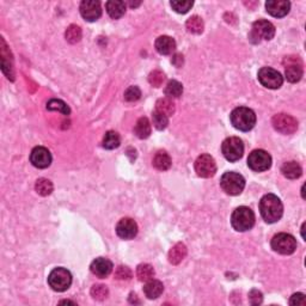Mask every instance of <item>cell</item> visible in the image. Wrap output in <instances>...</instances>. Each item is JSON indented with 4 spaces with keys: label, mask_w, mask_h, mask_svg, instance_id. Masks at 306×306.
<instances>
[{
    "label": "cell",
    "mask_w": 306,
    "mask_h": 306,
    "mask_svg": "<svg viewBox=\"0 0 306 306\" xmlns=\"http://www.w3.org/2000/svg\"><path fill=\"white\" fill-rule=\"evenodd\" d=\"M261 216L268 224L279 222L284 214V206L281 200L274 194H267L260 201Z\"/></svg>",
    "instance_id": "6da1fadb"
},
{
    "label": "cell",
    "mask_w": 306,
    "mask_h": 306,
    "mask_svg": "<svg viewBox=\"0 0 306 306\" xmlns=\"http://www.w3.org/2000/svg\"><path fill=\"white\" fill-rule=\"evenodd\" d=\"M232 126L238 131L249 132L255 127L256 125V115L251 109L246 107L236 108L230 115Z\"/></svg>",
    "instance_id": "7a4b0ae2"
},
{
    "label": "cell",
    "mask_w": 306,
    "mask_h": 306,
    "mask_svg": "<svg viewBox=\"0 0 306 306\" xmlns=\"http://www.w3.org/2000/svg\"><path fill=\"white\" fill-rule=\"evenodd\" d=\"M231 224L238 232H245L252 229L255 225V214L249 207L242 206L234 210L231 217Z\"/></svg>",
    "instance_id": "3957f363"
},
{
    "label": "cell",
    "mask_w": 306,
    "mask_h": 306,
    "mask_svg": "<svg viewBox=\"0 0 306 306\" xmlns=\"http://www.w3.org/2000/svg\"><path fill=\"white\" fill-rule=\"evenodd\" d=\"M220 185H222L223 190L229 195H239L245 188V179L237 172H225L220 179Z\"/></svg>",
    "instance_id": "277c9868"
},
{
    "label": "cell",
    "mask_w": 306,
    "mask_h": 306,
    "mask_svg": "<svg viewBox=\"0 0 306 306\" xmlns=\"http://www.w3.org/2000/svg\"><path fill=\"white\" fill-rule=\"evenodd\" d=\"M48 284L52 290L57 291V292H65L66 290H69L71 284H72V275L65 268H55L48 276Z\"/></svg>",
    "instance_id": "5b68a950"
},
{
    "label": "cell",
    "mask_w": 306,
    "mask_h": 306,
    "mask_svg": "<svg viewBox=\"0 0 306 306\" xmlns=\"http://www.w3.org/2000/svg\"><path fill=\"white\" fill-rule=\"evenodd\" d=\"M275 36V26L266 19H258L252 24L251 32H250V40L254 43H258L261 41H269Z\"/></svg>",
    "instance_id": "8992f818"
},
{
    "label": "cell",
    "mask_w": 306,
    "mask_h": 306,
    "mask_svg": "<svg viewBox=\"0 0 306 306\" xmlns=\"http://www.w3.org/2000/svg\"><path fill=\"white\" fill-rule=\"evenodd\" d=\"M272 249L281 255H291L297 249V239L290 233H278L272 239Z\"/></svg>",
    "instance_id": "52a82bcc"
},
{
    "label": "cell",
    "mask_w": 306,
    "mask_h": 306,
    "mask_svg": "<svg viewBox=\"0 0 306 306\" xmlns=\"http://www.w3.org/2000/svg\"><path fill=\"white\" fill-rule=\"evenodd\" d=\"M222 151L224 157L229 161H237L243 157L244 144L243 141L237 137L228 138L223 143Z\"/></svg>",
    "instance_id": "ba28073f"
},
{
    "label": "cell",
    "mask_w": 306,
    "mask_h": 306,
    "mask_svg": "<svg viewBox=\"0 0 306 306\" xmlns=\"http://www.w3.org/2000/svg\"><path fill=\"white\" fill-rule=\"evenodd\" d=\"M258 80L264 87L272 90L279 89L284 84V78H282L281 73L274 69H270V67H262L258 71Z\"/></svg>",
    "instance_id": "9c48e42d"
},
{
    "label": "cell",
    "mask_w": 306,
    "mask_h": 306,
    "mask_svg": "<svg viewBox=\"0 0 306 306\" xmlns=\"http://www.w3.org/2000/svg\"><path fill=\"white\" fill-rule=\"evenodd\" d=\"M248 165L256 172L267 171L272 166V157L264 150H255L249 154Z\"/></svg>",
    "instance_id": "30bf717a"
},
{
    "label": "cell",
    "mask_w": 306,
    "mask_h": 306,
    "mask_svg": "<svg viewBox=\"0 0 306 306\" xmlns=\"http://www.w3.org/2000/svg\"><path fill=\"white\" fill-rule=\"evenodd\" d=\"M273 127L281 134H293L298 129V121L287 114H278L272 120Z\"/></svg>",
    "instance_id": "8fae6325"
},
{
    "label": "cell",
    "mask_w": 306,
    "mask_h": 306,
    "mask_svg": "<svg viewBox=\"0 0 306 306\" xmlns=\"http://www.w3.org/2000/svg\"><path fill=\"white\" fill-rule=\"evenodd\" d=\"M195 171L202 178H211L216 175L217 164L210 154H201L195 161Z\"/></svg>",
    "instance_id": "7c38bea8"
},
{
    "label": "cell",
    "mask_w": 306,
    "mask_h": 306,
    "mask_svg": "<svg viewBox=\"0 0 306 306\" xmlns=\"http://www.w3.org/2000/svg\"><path fill=\"white\" fill-rule=\"evenodd\" d=\"M285 76L290 83H298L303 76V64L298 57H287L284 61Z\"/></svg>",
    "instance_id": "4fadbf2b"
},
{
    "label": "cell",
    "mask_w": 306,
    "mask_h": 306,
    "mask_svg": "<svg viewBox=\"0 0 306 306\" xmlns=\"http://www.w3.org/2000/svg\"><path fill=\"white\" fill-rule=\"evenodd\" d=\"M30 161L37 169H46L52 164V154L46 147L37 146L31 151Z\"/></svg>",
    "instance_id": "5bb4252c"
},
{
    "label": "cell",
    "mask_w": 306,
    "mask_h": 306,
    "mask_svg": "<svg viewBox=\"0 0 306 306\" xmlns=\"http://www.w3.org/2000/svg\"><path fill=\"white\" fill-rule=\"evenodd\" d=\"M80 13L87 22H95L102 16L101 2L96 0H84L80 4Z\"/></svg>",
    "instance_id": "9a60e30c"
},
{
    "label": "cell",
    "mask_w": 306,
    "mask_h": 306,
    "mask_svg": "<svg viewBox=\"0 0 306 306\" xmlns=\"http://www.w3.org/2000/svg\"><path fill=\"white\" fill-rule=\"evenodd\" d=\"M117 236L122 239H133L138 233V225L131 218H123L116 225Z\"/></svg>",
    "instance_id": "2e32d148"
},
{
    "label": "cell",
    "mask_w": 306,
    "mask_h": 306,
    "mask_svg": "<svg viewBox=\"0 0 306 306\" xmlns=\"http://www.w3.org/2000/svg\"><path fill=\"white\" fill-rule=\"evenodd\" d=\"M113 263L111 261H109L108 258L104 257H98L96 258L95 261L91 263L90 269L92 272L93 275H96L97 278L105 279L107 276H109L113 272Z\"/></svg>",
    "instance_id": "e0dca14e"
},
{
    "label": "cell",
    "mask_w": 306,
    "mask_h": 306,
    "mask_svg": "<svg viewBox=\"0 0 306 306\" xmlns=\"http://www.w3.org/2000/svg\"><path fill=\"white\" fill-rule=\"evenodd\" d=\"M266 8L267 12L272 14L273 17L281 18L290 12L291 2L285 1V0H269L266 2Z\"/></svg>",
    "instance_id": "ac0fdd59"
},
{
    "label": "cell",
    "mask_w": 306,
    "mask_h": 306,
    "mask_svg": "<svg viewBox=\"0 0 306 306\" xmlns=\"http://www.w3.org/2000/svg\"><path fill=\"white\" fill-rule=\"evenodd\" d=\"M155 49L161 55H170L175 52L176 42L170 36H160L155 40Z\"/></svg>",
    "instance_id": "d6986e66"
},
{
    "label": "cell",
    "mask_w": 306,
    "mask_h": 306,
    "mask_svg": "<svg viewBox=\"0 0 306 306\" xmlns=\"http://www.w3.org/2000/svg\"><path fill=\"white\" fill-rule=\"evenodd\" d=\"M105 8L109 16L113 19H119L126 12V4L121 0H110L105 4Z\"/></svg>",
    "instance_id": "ffe728a7"
},
{
    "label": "cell",
    "mask_w": 306,
    "mask_h": 306,
    "mask_svg": "<svg viewBox=\"0 0 306 306\" xmlns=\"http://www.w3.org/2000/svg\"><path fill=\"white\" fill-rule=\"evenodd\" d=\"M163 291V284L159 280H154V279L147 281L145 286H144V293L149 299H157L158 297L161 296Z\"/></svg>",
    "instance_id": "44dd1931"
},
{
    "label": "cell",
    "mask_w": 306,
    "mask_h": 306,
    "mask_svg": "<svg viewBox=\"0 0 306 306\" xmlns=\"http://www.w3.org/2000/svg\"><path fill=\"white\" fill-rule=\"evenodd\" d=\"M187 252V246H185L183 243L175 244L169 251V262L171 264H175V266L176 264H179L185 258Z\"/></svg>",
    "instance_id": "7402d4cb"
},
{
    "label": "cell",
    "mask_w": 306,
    "mask_h": 306,
    "mask_svg": "<svg viewBox=\"0 0 306 306\" xmlns=\"http://www.w3.org/2000/svg\"><path fill=\"white\" fill-rule=\"evenodd\" d=\"M152 164L159 171H166L171 166V158L165 151H158L153 157Z\"/></svg>",
    "instance_id": "603a6c76"
},
{
    "label": "cell",
    "mask_w": 306,
    "mask_h": 306,
    "mask_svg": "<svg viewBox=\"0 0 306 306\" xmlns=\"http://www.w3.org/2000/svg\"><path fill=\"white\" fill-rule=\"evenodd\" d=\"M281 172L286 178L297 179L302 176L303 170L302 166H300L297 161H287V163H285L284 165H282Z\"/></svg>",
    "instance_id": "cb8c5ba5"
},
{
    "label": "cell",
    "mask_w": 306,
    "mask_h": 306,
    "mask_svg": "<svg viewBox=\"0 0 306 306\" xmlns=\"http://www.w3.org/2000/svg\"><path fill=\"white\" fill-rule=\"evenodd\" d=\"M134 133L139 139H147L151 134V123L147 117H141L138 120L137 125L134 127Z\"/></svg>",
    "instance_id": "d4e9b609"
},
{
    "label": "cell",
    "mask_w": 306,
    "mask_h": 306,
    "mask_svg": "<svg viewBox=\"0 0 306 306\" xmlns=\"http://www.w3.org/2000/svg\"><path fill=\"white\" fill-rule=\"evenodd\" d=\"M155 110L169 117L175 114V103L172 102L171 98H167V97L160 98L155 103Z\"/></svg>",
    "instance_id": "484cf974"
},
{
    "label": "cell",
    "mask_w": 306,
    "mask_h": 306,
    "mask_svg": "<svg viewBox=\"0 0 306 306\" xmlns=\"http://www.w3.org/2000/svg\"><path fill=\"white\" fill-rule=\"evenodd\" d=\"M154 269H153V267L149 263L139 264L137 268V276L141 282H147L152 280V279L154 278Z\"/></svg>",
    "instance_id": "4316f807"
},
{
    "label": "cell",
    "mask_w": 306,
    "mask_h": 306,
    "mask_svg": "<svg viewBox=\"0 0 306 306\" xmlns=\"http://www.w3.org/2000/svg\"><path fill=\"white\" fill-rule=\"evenodd\" d=\"M121 144V138L114 131H109L103 138V147L107 150H115Z\"/></svg>",
    "instance_id": "83f0119b"
},
{
    "label": "cell",
    "mask_w": 306,
    "mask_h": 306,
    "mask_svg": "<svg viewBox=\"0 0 306 306\" xmlns=\"http://www.w3.org/2000/svg\"><path fill=\"white\" fill-rule=\"evenodd\" d=\"M185 26H187V30L191 32V34H201V32L204 31L205 24L201 17L193 16L187 20Z\"/></svg>",
    "instance_id": "f1b7e54d"
},
{
    "label": "cell",
    "mask_w": 306,
    "mask_h": 306,
    "mask_svg": "<svg viewBox=\"0 0 306 306\" xmlns=\"http://www.w3.org/2000/svg\"><path fill=\"white\" fill-rule=\"evenodd\" d=\"M183 93V85L177 80L169 81L165 87V95L167 98H178Z\"/></svg>",
    "instance_id": "f546056e"
},
{
    "label": "cell",
    "mask_w": 306,
    "mask_h": 306,
    "mask_svg": "<svg viewBox=\"0 0 306 306\" xmlns=\"http://www.w3.org/2000/svg\"><path fill=\"white\" fill-rule=\"evenodd\" d=\"M35 190H36L37 194H40V195L48 196L51 195L53 191V183L47 178H40L37 179L36 184H35Z\"/></svg>",
    "instance_id": "4dcf8cb0"
},
{
    "label": "cell",
    "mask_w": 306,
    "mask_h": 306,
    "mask_svg": "<svg viewBox=\"0 0 306 306\" xmlns=\"http://www.w3.org/2000/svg\"><path fill=\"white\" fill-rule=\"evenodd\" d=\"M47 109L52 111H59V113L64 115H70L71 113L69 105L64 101H61V99H51V101L47 103Z\"/></svg>",
    "instance_id": "1f68e13d"
},
{
    "label": "cell",
    "mask_w": 306,
    "mask_h": 306,
    "mask_svg": "<svg viewBox=\"0 0 306 306\" xmlns=\"http://www.w3.org/2000/svg\"><path fill=\"white\" fill-rule=\"evenodd\" d=\"M152 122L153 126L158 129V131H163L169 125V117L165 116V115L158 113L157 110H154L152 113Z\"/></svg>",
    "instance_id": "d6a6232c"
},
{
    "label": "cell",
    "mask_w": 306,
    "mask_h": 306,
    "mask_svg": "<svg viewBox=\"0 0 306 306\" xmlns=\"http://www.w3.org/2000/svg\"><path fill=\"white\" fill-rule=\"evenodd\" d=\"M66 40L70 43H76L81 40V29L78 25H70L66 30Z\"/></svg>",
    "instance_id": "836d02e7"
},
{
    "label": "cell",
    "mask_w": 306,
    "mask_h": 306,
    "mask_svg": "<svg viewBox=\"0 0 306 306\" xmlns=\"http://www.w3.org/2000/svg\"><path fill=\"white\" fill-rule=\"evenodd\" d=\"M108 293V288L107 286H104V285H95V286H92V288H91V296H92V298L99 300V302L107 298Z\"/></svg>",
    "instance_id": "e575fe53"
},
{
    "label": "cell",
    "mask_w": 306,
    "mask_h": 306,
    "mask_svg": "<svg viewBox=\"0 0 306 306\" xmlns=\"http://www.w3.org/2000/svg\"><path fill=\"white\" fill-rule=\"evenodd\" d=\"M171 7L176 11L177 13H187L188 11L193 7L194 2L189 1V0H185V1H181V0H177V1H171L170 2Z\"/></svg>",
    "instance_id": "d590c367"
},
{
    "label": "cell",
    "mask_w": 306,
    "mask_h": 306,
    "mask_svg": "<svg viewBox=\"0 0 306 306\" xmlns=\"http://www.w3.org/2000/svg\"><path fill=\"white\" fill-rule=\"evenodd\" d=\"M164 79H165V75H164V73L159 70L153 71V72L150 73V76H149L150 84L154 87H159L160 85L163 84Z\"/></svg>",
    "instance_id": "8d00e7d4"
},
{
    "label": "cell",
    "mask_w": 306,
    "mask_h": 306,
    "mask_svg": "<svg viewBox=\"0 0 306 306\" xmlns=\"http://www.w3.org/2000/svg\"><path fill=\"white\" fill-rule=\"evenodd\" d=\"M141 97V91L138 86H129L125 91V99L127 102H135Z\"/></svg>",
    "instance_id": "74e56055"
},
{
    "label": "cell",
    "mask_w": 306,
    "mask_h": 306,
    "mask_svg": "<svg viewBox=\"0 0 306 306\" xmlns=\"http://www.w3.org/2000/svg\"><path fill=\"white\" fill-rule=\"evenodd\" d=\"M115 278L119 279V280H131L132 270L125 266L117 267L116 272H115Z\"/></svg>",
    "instance_id": "f35d334b"
},
{
    "label": "cell",
    "mask_w": 306,
    "mask_h": 306,
    "mask_svg": "<svg viewBox=\"0 0 306 306\" xmlns=\"http://www.w3.org/2000/svg\"><path fill=\"white\" fill-rule=\"evenodd\" d=\"M262 300H263V296H262V293L260 291L257 290H252L250 291L249 293V302L251 305H260L262 303Z\"/></svg>",
    "instance_id": "ab89813d"
},
{
    "label": "cell",
    "mask_w": 306,
    "mask_h": 306,
    "mask_svg": "<svg viewBox=\"0 0 306 306\" xmlns=\"http://www.w3.org/2000/svg\"><path fill=\"white\" fill-rule=\"evenodd\" d=\"M290 304L293 306H305L306 305L305 294H303V293L293 294L290 299Z\"/></svg>",
    "instance_id": "60d3db41"
},
{
    "label": "cell",
    "mask_w": 306,
    "mask_h": 306,
    "mask_svg": "<svg viewBox=\"0 0 306 306\" xmlns=\"http://www.w3.org/2000/svg\"><path fill=\"white\" fill-rule=\"evenodd\" d=\"M172 64L175 65L176 67H182L183 65V57L181 54H176L175 57L172 58Z\"/></svg>",
    "instance_id": "b9f144b4"
},
{
    "label": "cell",
    "mask_w": 306,
    "mask_h": 306,
    "mask_svg": "<svg viewBox=\"0 0 306 306\" xmlns=\"http://www.w3.org/2000/svg\"><path fill=\"white\" fill-rule=\"evenodd\" d=\"M60 304H72V305H76V303L70 302V300H64V302H60Z\"/></svg>",
    "instance_id": "7bdbcfd3"
}]
</instances>
